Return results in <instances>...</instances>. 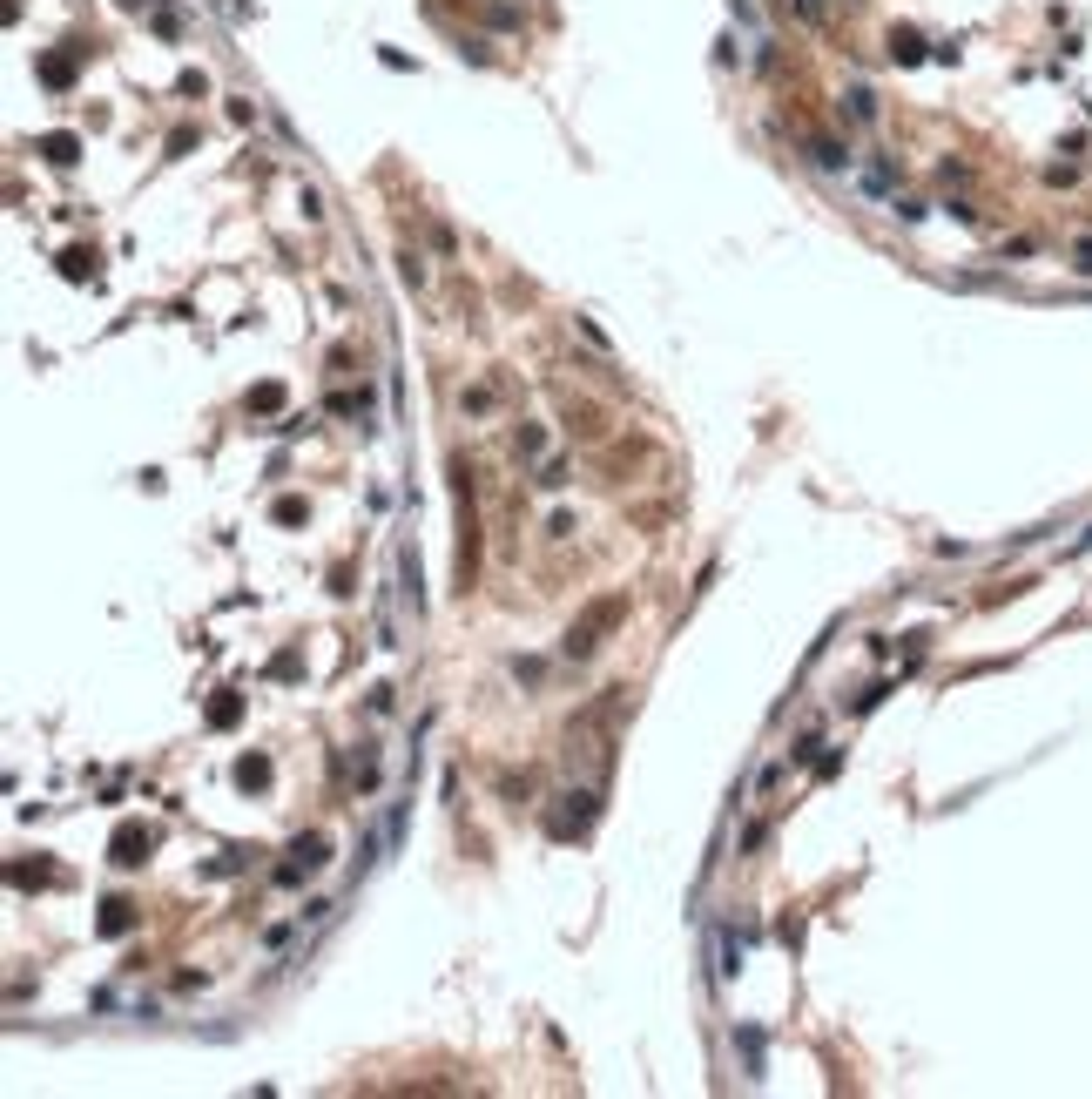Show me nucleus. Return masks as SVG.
Here are the masks:
<instances>
[{
	"label": "nucleus",
	"instance_id": "2",
	"mask_svg": "<svg viewBox=\"0 0 1092 1099\" xmlns=\"http://www.w3.org/2000/svg\"><path fill=\"white\" fill-rule=\"evenodd\" d=\"M803 14H823V0H803Z\"/></svg>",
	"mask_w": 1092,
	"mask_h": 1099
},
{
	"label": "nucleus",
	"instance_id": "1",
	"mask_svg": "<svg viewBox=\"0 0 1092 1099\" xmlns=\"http://www.w3.org/2000/svg\"><path fill=\"white\" fill-rule=\"evenodd\" d=\"M614 621H621V600H600V607L587 614L580 628H566V655H573V661H587V655L600 648V634H607Z\"/></svg>",
	"mask_w": 1092,
	"mask_h": 1099
}]
</instances>
